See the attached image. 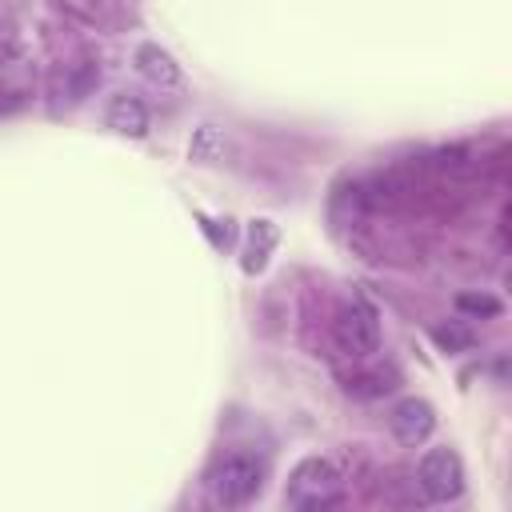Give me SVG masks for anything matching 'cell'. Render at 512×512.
<instances>
[{
  "label": "cell",
  "instance_id": "obj_3",
  "mask_svg": "<svg viewBox=\"0 0 512 512\" xmlns=\"http://www.w3.org/2000/svg\"><path fill=\"white\" fill-rule=\"evenodd\" d=\"M416 484L432 504H452L464 492V464L452 448H428L416 464Z\"/></svg>",
  "mask_w": 512,
  "mask_h": 512
},
{
  "label": "cell",
  "instance_id": "obj_1",
  "mask_svg": "<svg viewBox=\"0 0 512 512\" xmlns=\"http://www.w3.org/2000/svg\"><path fill=\"white\" fill-rule=\"evenodd\" d=\"M340 496H344V480H340L336 464L324 460V456L300 460V464L292 468L288 484H284V500H288V508H296V512L332 508V504H340Z\"/></svg>",
  "mask_w": 512,
  "mask_h": 512
},
{
  "label": "cell",
  "instance_id": "obj_6",
  "mask_svg": "<svg viewBox=\"0 0 512 512\" xmlns=\"http://www.w3.org/2000/svg\"><path fill=\"white\" fill-rule=\"evenodd\" d=\"M104 124H108L112 132H120V136H132V140H140V136H148V108H144L136 96L120 92V96H112V100H108Z\"/></svg>",
  "mask_w": 512,
  "mask_h": 512
},
{
  "label": "cell",
  "instance_id": "obj_13",
  "mask_svg": "<svg viewBox=\"0 0 512 512\" xmlns=\"http://www.w3.org/2000/svg\"><path fill=\"white\" fill-rule=\"evenodd\" d=\"M92 84H100V68H96V64H84V68L76 72V80H72V100H84Z\"/></svg>",
  "mask_w": 512,
  "mask_h": 512
},
{
  "label": "cell",
  "instance_id": "obj_12",
  "mask_svg": "<svg viewBox=\"0 0 512 512\" xmlns=\"http://www.w3.org/2000/svg\"><path fill=\"white\" fill-rule=\"evenodd\" d=\"M220 152H224L220 132H216L212 124H204V128L196 132V140H192V156H196V160H216Z\"/></svg>",
  "mask_w": 512,
  "mask_h": 512
},
{
  "label": "cell",
  "instance_id": "obj_2",
  "mask_svg": "<svg viewBox=\"0 0 512 512\" xmlns=\"http://www.w3.org/2000/svg\"><path fill=\"white\" fill-rule=\"evenodd\" d=\"M260 488H264V468L252 456H224L208 472V492L224 508H244Z\"/></svg>",
  "mask_w": 512,
  "mask_h": 512
},
{
  "label": "cell",
  "instance_id": "obj_7",
  "mask_svg": "<svg viewBox=\"0 0 512 512\" xmlns=\"http://www.w3.org/2000/svg\"><path fill=\"white\" fill-rule=\"evenodd\" d=\"M136 68H140V76L148 84H160V88H176L180 84V64L156 44H140L136 48Z\"/></svg>",
  "mask_w": 512,
  "mask_h": 512
},
{
  "label": "cell",
  "instance_id": "obj_10",
  "mask_svg": "<svg viewBox=\"0 0 512 512\" xmlns=\"http://www.w3.org/2000/svg\"><path fill=\"white\" fill-rule=\"evenodd\" d=\"M396 388V372L392 368H376V372H364L356 380H348V392L352 396H384Z\"/></svg>",
  "mask_w": 512,
  "mask_h": 512
},
{
  "label": "cell",
  "instance_id": "obj_5",
  "mask_svg": "<svg viewBox=\"0 0 512 512\" xmlns=\"http://www.w3.org/2000/svg\"><path fill=\"white\" fill-rule=\"evenodd\" d=\"M388 424H392V436H396L400 444L416 448V444H424V440L436 432V408H432L428 400L408 396V400H400V404L392 408Z\"/></svg>",
  "mask_w": 512,
  "mask_h": 512
},
{
  "label": "cell",
  "instance_id": "obj_11",
  "mask_svg": "<svg viewBox=\"0 0 512 512\" xmlns=\"http://www.w3.org/2000/svg\"><path fill=\"white\" fill-rule=\"evenodd\" d=\"M456 312L480 320V316H500L504 304H500L492 292H460V296H456Z\"/></svg>",
  "mask_w": 512,
  "mask_h": 512
},
{
  "label": "cell",
  "instance_id": "obj_8",
  "mask_svg": "<svg viewBox=\"0 0 512 512\" xmlns=\"http://www.w3.org/2000/svg\"><path fill=\"white\" fill-rule=\"evenodd\" d=\"M276 244V228H272V220H252V232H248V260H244V268L248 272H260L264 268V260H268V248Z\"/></svg>",
  "mask_w": 512,
  "mask_h": 512
},
{
  "label": "cell",
  "instance_id": "obj_9",
  "mask_svg": "<svg viewBox=\"0 0 512 512\" xmlns=\"http://www.w3.org/2000/svg\"><path fill=\"white\" fill-rule=\"evenodd\" d=\"M432 340H436L440 352H468V348L476 344V336H472V328H468L464 320L436 324V328H432Z\"/></svg>",
  "mask_w": 512,
  "mask_h": 512
},
{
  "label": "cell",
  "instance_id": "obj_4",
  "mask_svg": "<svg viewBox=\"0 0 512 512\" xmlns=\"http://www.w3.org/2000/svg\"><path fill=\"white\" fill-rule=\"evenodd\" d=\"M332 332H336V344L356 360H364L380 348V320H376V308L368 300L344 304L332 320Z\"/></svg>",
  "mask_w": 512,
  "mask_h": 512
}]
</instances>
